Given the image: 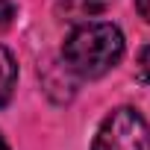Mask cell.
I'll use <instances>...</instances> for the list:
<instances>
[{
	"label": "cell",
	"instance_id": "1",
	"mask_svg": "<svg viewBox=\"0 0 150 150\" xmlns=\"http://www.w3.org/2000/svg\"><path fill=\"white\" fill-rule=\"evenodd\" d=\"M124 56V33L106 21L80 24L62 47L65 68L83 80H97L109 74Z\"/></svg>",
	"mask_w": 150,
	"mask_h": 150
},
{
	"label": "cell",
	"instance_id": "2",
	"mask_svg": "<svg viewBox=\"0 0 150 150\" xmlns=\"http://www.w3.org/2000/svg\"><path fill=\"white\" fill-rule=\"evenodd\" d=\"M91 150H150V124L141 112L121 106L103 118Z\"/></svg>",
	"mask_w": 150,
	"mask_h": 150
},
{
	"label": "cell",
	"instance_id": "3",
	"mask_svg": "<svg viewBox=\"0 0 150 150\" xmlns=\"http://www.w3.org/2000/svg\"><path fill=\"white\" fill-rule=\"evenodd\" d=\"M115 0H62L59 12L68 18V21H83V18H94V15H103Z\"/></svg>",
	"mask_w": 150,
	"mask_h": 150
},
{
	"label": "cell",
	"instance_id": "4",
	"mask_svg": "<svg viewBox=\"0 0 150 150\" xmlns=\"http://www.w3.org/2000/svg\"><path fill=\"white\" fill-rule=\"evenodd\" d=\"M15 86H18V65H15V56H12L6 47H0V109L12 100Z\"/></svg>",
	"mask_w": 150,
	"mask_h": 150
},
{
	"label": "cell",
	"instance_id": "5",
	"mask_svg": "<svg viewBox=\"0 0 150 150\" xmlns=\"http://www.w3.org/2000/svg\"><path fill=\"white\" fill-rule=\"evenodd\" d=\"M135 80L150 86V44L138 50V59H135Z\"/></svg>",
	"mask_w": 150,
	"mask_h": 150
},
{
	"label": "cell",
	"instance_id": "6",
	"mask_svg": "<svg viewBox=\"0 0 150 150\" xmlns=\"http://www.w3.org/2000/svg\"><path fill=\"white\" fill-rule=\"evenodd\" d=\"M15 12H18V9H15V3H12V0H0V33L12 27Z\"/></svg>",
	"mask_w": 150,
	"mask_h": 150
},
{
	"label": "cell",
	"instance_id": "7",
	"mask_svg": "<svg viewBox=\"0 0 150 150\" xmlns=\"http://www.w3.org/2000/svg\"><path fill=\"white\" fill-rule=\"evenodd\" d=\"M135 9H138V15L150 24V0H135Z\"/></svg>",
	"mask_w": 150,
	"mask_h": 150
},
{
	"label": "cell",
	"instance_id": "8",
	"mask_svg": "<svg viewBox=\"0 0 150 150\" xmlns=\"http://www.w3.org/2000/svg\"><path fill=\"white\" fill-rule=\"evenodd\" d=\"M0 150H9V144H6V138L0 135Z\"/></svg>",
	"mask_w": 150,
	"mask_h": 150
}]
</instances>
